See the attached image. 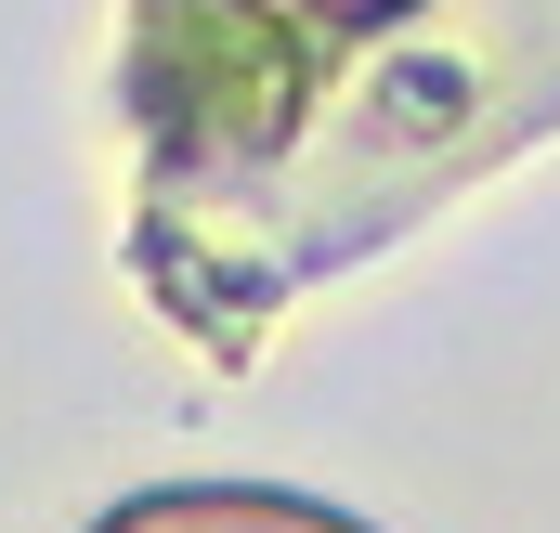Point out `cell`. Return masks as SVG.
Wrapping results in <instances>:
<instances>
[{
  "label": "cell",
  "instance_id": "6da1fadb",
  "mask_svg": "<svg viewBox=\"0 0 560 533\" xmlns=\"http://www.w3.org/2000/svg\"><path fill=\"white\" fill-rule=\"evenodd\" d=\"M92 533H378L352 508H313V495H248V482H183V495H131Z\"/></svg>",
  "mask_w": 560,
  "mask_h": 533
},
{
  "label": "cell",
  "instance_id": "7a4b0ae2",
  "mask_svg": "<svg viewBox=\"0 0 560 533\" xmlns=\"http://www.w3.org/2000/svg\"><path fill=\"white\" fill-rule=\"evenodd\" d=\"M300 13H326V26H378V13H418V0H300Z\"/></svg>",
  "mask_w": 560,
  "mask_h": 533
}]
</instances>
